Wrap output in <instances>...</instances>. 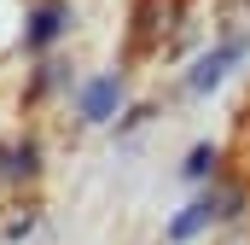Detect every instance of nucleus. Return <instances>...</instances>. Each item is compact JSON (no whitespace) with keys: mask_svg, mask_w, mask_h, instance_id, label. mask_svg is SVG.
<instances>
[{"mask_svg":"<svg viewBox=\"0 0 250 245\" xmlns=\"http://www.w3.org/2000/svg\"><path fill=\"white\" fill-rule=\"evenodd\" d=\"M233 59H245V41H227V47H215L209 59H198V70H192V88L204 94V88H215L221 76H227V64Z\"/></svg>","mask_w":250,"mask_h":245,"instance_id":"1","label":"nucleus"},{"mask_svg":"<svg viewBox=\"0 0 250 245\" xmlns=\"http://www.w3.org/2000/svg\"><path fill=\"white\" fill-rule=\"evenodd\" d=\"M117 99H123V82H117V76H99V82L82 94V117H87V122L111 117V105H117Z\"/></svg>","mask_w":250,"mask_h":245,"instance_id":"2","label":"nucleus"},{"mask_svg":"<svg viewBox=\"0 0 250 245\" xmlns=\"http://www.w3.org/2000/svg\"><path fill=\"white\" fill-rule=\"evenodd\" d=\"M59 29H64V0H41L35 18H29V35H23V41H29V47H47Z\"/></svg>","mask_w":250,"mask_h":245,"instance_id":"3","label":"nucleus"},{"mask_svg":"<svg viewBox=\"0 0 250 245\" xmlns=\"http://www.w3.org/2000/svg\"><path fill=\"white\" fill-rule=\"evenodd\" d=\"M204 222H215V216H209V204L198 198V204H192L187 216H175V228H169V240H192V234H198Z\"/></svg>","mask_w":250,"mask_h":245,"instance_id":"4","label":"nucleus"},{"mask_svg":"<svg viewBox=\"0 0 250 245\" xmlns=\"http://www.w3.org/2000/svg\"><path fill=\"white\" fill-rule=\"evenodd\" d=\"M209 170H215V146H198L187 158V175H209Z\"/></svg>","mask_w":250,"mask_h":245,"instance_id":"5","label":"nucleus"}]
</instances>
